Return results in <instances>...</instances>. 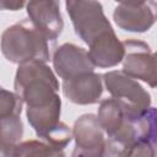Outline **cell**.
<instances>
[{
  "mask_svg": "<svg viewBox=\"0 0 157 157\" xmlns=\"http://www.w3.org/2000/svg\"><path fill=\"white\" fill-rule=\"evenodd\" d=\"M88 47V56L92 64L98 67H113L121 63L124 58L123 42L118 39L114 31L101 36Z\"/></svg>",
  "mask_w": 157,
  "mask_h": 157,
  "instance_id": "8fae6325",
  "label": "cell"
},
{
  "mask_svg": "<svg viewBox=\"0 0 157 157\" xmlns=\"http://www.w3.org/2000/svg\"><path fill=\"white\" fill-rule=\"evenodd\" d=\"M22 99L16 92H11L0 86V118L20 115L22 112Z\"/></svg>",
  "mask_w": 157,
  "mask_h": 157,
  "instance_id": "9a60e30c",
  "label": "cell"
},
{
  "mask_svg": "<svg viewBox=\"0 0 157 157\" xmlns=\"http://www.w3.org/2000/svg\"><path fill=\"white\" fill-rule=\"evenodd\" d=\"M27 0H0V10L17 11L25 6Z\"/></svg>",
  "mask_w": 157,
  "mask_h": 157,
  "instance_id": "2e32d148",
  "label": "cell"
},
{
  "mask_svg": "<svg viewBox=\"0 0 157 157\" xmlns=\"http://www.w3.org/2000/svg\"><path fill=\"white\" fill-rule=\"evenodd\" d=\"M98 123L103 131L112 137L121 131L132 119H137L131 117L125 107L115 98H108L101 102L97 115Z\"/></svg>",
  "mask_w": 157,
  "mask_h": 157,
  "instance_id": "7c38bea8",
  "label": "cell"
},
{
  "mask_svg": "<svg viewBox=\"0 0 157 157\" xmlns=\"http://www.w3.org/2000/svg\"><path fill=\"white\" fill-rule=\"evenodd\" d=\"M27 15L32 25L47 40H55L61 34L64 21L59 0H29L27 4Z\"/></svg>",
  "mask_w": 157,
  "mask_h": 157,
  "instance_id": "52a82bcc",
  "label": "cell"
},
{
  "mask_svg": "<svg viewBox=\"0 0 157 157\" xmlns=\"http://www.w3.org/2000/svg\"><path fill=\"white\" fill-rule=\"evenodd\" d=\"M12 156H64V152L43 140H28L18 142L12 151Z\"/></svg>",
  "mask_w": 157,
  "mask_h": 157,
  "instance_id": "5bb4252c",
  "label": "cell"
},
{
  "mask_svg": "<svg viewBox=\"0 0 157 157\" xmlns=\"http://www.w3.org/2000/svg\"><path fill=\"white\" fill-rule=\"evenodd\" d=\"M120 5H126V6H137L145 4L147 0H115Z\"/></svg>",
  "mask_w": 157,
  "mask_h": 157,
  "instance_id": "e0dca14e",
  "label": "cell"
},
{
  "mask_svg": "<svg viewBox=\"0 0 157 157\" xmlns=\"http://www.w3.org/2000/svg\"><path fill=\"white\" fill-rule=\"evenodd\" d=\"M123 72L131 78L141 80L147 82L151 87H156V56L150 45L137 39H126L123 42Z\"/></svg>",
  "mask_w": 157,
  "mask_h": 157,
  "instance_id": "5b68a950",
  "label": "cell"
},
{
  "mask_svg": "<svg viewBox=\"0 0 157 157\" xmlns=\"http://www.w3.org/2000/svg\"><path fill=\"white\" fill-rule=\"evenodd\" d=\"M63 92L65 97L75 104L86 105L97 103L103 93L102 76L94 71H90L64 80Z\"/></svg>",
  "mask_w": 157,
  "mask_h": 157,
  "instance_id": "9c48e42d",
  "label": "cell"
},
{
  "mask_svg": "<svg viewBox=\"0 0 157 157\" xmlns=\"http://www.w3.org/2000/svg\"><path fill=\"white\" fill-rule=\"evenodd\" d=\"M15 92L27 105V110H40L61 105L58 94L59 82L52 69L39 60L18 64L15 76Z\"/></svg>",
  "mask_w": 157,
  "mask_h": 157,
  "instance_id": "6da1fadb",
  "label": "cell"
},
{
  "mask_svg": "<svg viewBox=\"0 0 157 157\" xmlns=\"http://www.w3.org/2000/svg\"><path fill=\"white\" fill-rule=\"evenodd\" d=\"M0 48L6 60L15 64L32 60L47 63L49 60L47 39L29 20L7 27L1 36Z\"/></svg>",
  "mask_w": 157,
  "mask_h": 157,
  "instance_id": "7a4b0ae2",
  "label": "cell"
},
{
  "mask_svg": "<svg viewBox=\"0 0 157 157\" xmlns=\"http://www.w3.org/2000/svg\"><path fill=\"white\" fill-rule=\"evenodd\" d=\"M53 65L55 72L63 80H69L94 70V65L88 56V52L71 43H65L55 49Z\"/></svg>",
  "mask_w": 157,
  "mask_h": 157,
  "instance_id": "ba28073f",
  "label": "cell"
},
{
  "mask_svg": "<svg viewBox=\"0 0 157 157\" xmlns=\"http://www.w3.org/2000/svg\"><path fill=\"white\" fill-rule=\"evenodd\" d=\"M102 77L108 92L125 107L131 117L139 118L151 107L150 93L135 78L123 71H108Z\"/></svg>",
  "mask_w": 157,
  "mask_h": 157,
  "instance_id": "277c9868",
  "label": "cell"
},
{
  "mask_svg": "<svg viewBox=\"0 0 157 157\" xmlns=\"http://www.w3.org/2000/svg\"><path fill=\"white\" fill-rule=\"evenodd\" d=\"M155 9L153 0H147L142 5L126 6L118 5L114 9L113 18L119 28L128 32L142 33L148 31L155 23Z\"/></svg>",
  "mask_w": 157,
  "mask_h": 157,
  "instance_id": "30bf717a",
  "label": "cell"
},
{
  "mask_svg": "<svg viewBox=\"0 0 157 157\" xmlns=\"http://www.w3.org/2000/svg\"><path fill=\"white\" fill-rule=\"evenodd\" d=\"M23 136V124L20 115L0 118V156H12L15 146Z\"/></svg>",
  "mask_w": 157,
  "mask_h": 157,
  "instance_id": "4fadbf2b",
  "label": "cell"
},
{
  "mask_svg": "<svg viewBox=\"0 0 157 157\" xmlns=\"http://www.w3.org/2000/svg\"><path fill=\"white\" fill-rule=\"evenodd\" d=\"M72 137L75 139V150L72 156L98 157L104 156L105 139L98 119L93 114L81 115L74 124Z\"/></svg>",
  "mask_w": 157,
  "mask_h": 157,
  "instance_id": "8992f818",
  "label": "cell"
},
{
  "mask_svg": "<svg viewBox=\"0 0 157 157\" xmlns=\"http://www.w3.org/2000/svg\"><path fill=\"white\" fill-rule=\"evenodd\" d=\"M66 11L76 34L90 45L101 36L113 32L102 5L96 0H65Z\"/></svg>",
  "mask_w": 157,
  "mask_h": 157,
  "instance_id": "3957f363",
  "label": "cell"
}]
</instances>
